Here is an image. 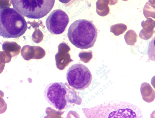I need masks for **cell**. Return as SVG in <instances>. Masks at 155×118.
Returning a JSON list of instances; mask_svg holds the SVG:
<instances>
[{
	"label": "cell",
	"instance_id": "1",
	"mask_svg": "<svg viewBox=\"0 0 155 118\" xmlns=\"http://www.w3.org/2000/svg\"><path fill=\"white\" fill-rule=\"evenodd\" d=\"M44 94L47 102L59 111L65 110L82 103L81 98L66 82L50 83L45 89Z\"/></svg>",
	"mask_w": 155,
	"mask_h": 118
},
{
	"label": "cell",
	"instance_id": "4",
	"mask_svg": "<svg viewBox=\"0 0 155 118\" xmlns=\"http://www.w3.org/2000/svg\"><path fill=\"white\" fill-rule=\"evenodd\" d=\"M97 118H142L140 109L134 105L124 101H110L94 108Z\"/></svg>",
	"mask_w": 155,
	"mask_h": 118
},
{
	"label": "cell",
	"instance_id": "7",
	"mask_svg": "<svg viewBox=\"0 0 155 118\" xmlns=\"http://www.w3.org/2000/svg\"><path fill=\"white\" fill-rule=\"evenodd\" d=\"M69 22L68 16L61 9L53 11L46 21L48 31L54 34H59L65 31Z\"/></svg>",
	"mask_w": 155,
	"mask_h": 118
},
{
	"label": "cell",
	"instance_id": "8",
	"mask_svg": "<svg viewBox=\"0 0 155 118\" xmlns=\"http://www.w3.org/2000/svg\"><path fill=\"white\" fill-rule=\"evenodd\" d=\"M62 51L60 45L58 46V53L55 55L56 65L57 68L60 70H64L69 65L70 62L68 60L70 56L68 53H66L65 49Z\"/></svg>",
	"mask_w": 155,
	"mask_h": 118
},
{
	"label": "cell",
	"instance_id": "5",
	"mask_svg": "<svg viewBox=\"0 0 155 118\" xmlns=\"http://www.w3.org/2000/svg\"><path fill=\"white\" fill-rule=\"evenodd\" d=\"M55 0H11L14 9L30 19H39L47 15L53 8Z\"/></svg>",
	"mask_w": 155,
	"mask_h": 118
},
{
	"label": "cell",
	"instance_id": "6",
	"mask_svg": "<svg viewBox=\"0 0 155 118\" xmlns=\"http://www.w3.org/2000/svg\"><path fill=\"white\" fill-rule=\"evenodd\" d=\"M66 78L70 86L77 90H85L91 84L92 75L88 68L82 64H75L68 70Z\"/></svg>",
	"mask_w": 155,
	"mask_h": 118
},
{
	"label": "cell",
	"instance_id": "10",
	"mask_svg": "<svg viewBox=\"0 0 155 118\" xmlns=\"http://www.w3.org/2000/svg\"><path fill=\"white\" fill-rule=\"evenodd\" d=\"M71 1L72 0H59V1L60 2L64 4H68V3Z\"/></svg>",
	"mask_w": 155,
	"mask_h": 118
},
{
	"label": "cell",
	"instance_id": "3",
	"mask_svg": "<svg viewBox=\"0 0 155 118\" xmlns=\"http://www.w3.org/2000/svg\"><path fill=\"white\" fill-rule=\"evenodd\" d=\"M27 29L24 16L14 8H0V37L17 38L25 33Z\"/></svg>",
	"mask_w": 155,
	"mask_h": 118
},
{
	"label": "cell",
	"instance_id": "11",
	"mask_svg": "<svg viewBox=\"0 0 155 118\" xmlns=\"http://www.w3.org/2000/svg\"><path fill=\"white\" fill-rule=\"evenodd\" d=\"M117 2V0H110V2L109 4L110 5H114L116 4Z\"/></svg>",
	"mask_w": 155,
	"mask_h": 118
},
{
	"label": "cell",
	"instance_id": "2",
	"mask_svg": "<svg viewBox=\"0 0 155 118\" xmlns=\"http://www.w3.org/2000/svg\"><path fill=\"white\" fill-rule=\"evenodd\" d=\"M98 30L92 21L79 19L69 27L68 37L77 48L87 49L93 47L96 41Z\"/></svg>",
	"mask_w": 155,
	"mask_h": 118
},
{
	"label": "cell",
	"instance_id": "12",
	"mask_svg": "<svg viewBox=\"0 0 155 118\" xmlns=\"http://www.w3.org/2000/svg\"><path fill=\"white\" fill-rule=\"evenodd\" d=\"M123 1H127V0H123Z\"/></svg>",
	"mask_w": 155,
	"mask_h": 118
},
{
	"label": "cell",
	"instance_id": "9",
	"mask_svg": "<svg viewBox=\"0 0 155 118\" xmlns=\"http://www.w3.org/2000/svg\"><path fill=\"white\" fill-rule=\"evenodd\" d=\"M97 3V8H98L100 10L98 13L100 15L105 16L108 14L109 12V8L108 5L109 0H99Z\"/></svg>",
	"mask_w": 155,
	"mask_h": 118
}]
</instances>
